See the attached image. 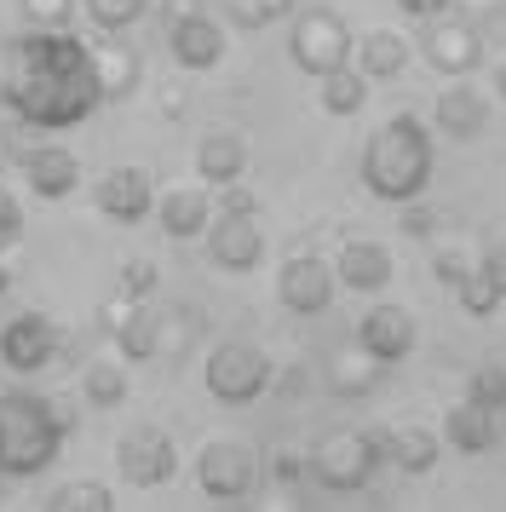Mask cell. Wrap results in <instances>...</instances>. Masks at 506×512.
Returning a JSON list of instances; mask_svg holds the SVG:
<instances>
[{"instance_id": "cell-37", "label": "cell", "mask_w": 506, "mask_h": 512, "mask_svg": "<svg viewBox=\"0 0 506 512\" xmlns=\"http://www.w3.org/2000/svg\"><path fill=\"white\" fill-rule=\"evenodd\" d=\"M219 213H259V196L242 179H230V185H219Z\"/></svg>"}, {"instance_id": "cell-27", "label": "cell", "mask_w": 506, "mask_h": 512, "mask_svg": "<svg viewBox=\"0 0 506 512\" xmlns=\"http://www.w3.org/2000/svg\"><path fill=\"white\" fill-rule=\"evenodd\" d=\"M81 397H87V409H121L127 403V369L121 363H92L81 374Z\"/></svg>"}, {"instance_id": "cell-41", "label": "cell", "mask_w": 506, "mask_h": 512, "mask_svg": "<svg viewBox=\"0 0 506 512\" xmlns=\"http://www.w3.org/2000/svg\"><path fill=\"white\" fill-rule=\"evenodd\" d=\"M449 6H455V0H397V12H403V18H420V24L437 18V12H449Z\"/></svg>"}, {"instance_id": "cell-24", "label": "cell", "mask_w": 506, "mask_h": 512, "mask_svg": "<svg viewBox=\"0 0 506 512\" xmlns=\"http://www.w3.org/2000/svg\"><path fill=\"white\" fill-rule=\"evenodd\" d=\"M437 455H443V438L437 432H426V426H397L386 443V461H397L409 478H420V472H432Z\"/></svg>"}, {"instance_id": "cell-9", "label": "cell", "mask_w": 506, "mask_h": 512, "mask_svg": "<svg viewBox=\"0 0 506 512\" xmlns=\"http://www.w3.org/2000/svg\"><path fill=\"white\" fill-rule=\"evenodd\" d=\"M115 466H121V478L133 489H161V484H173V472H179V449H173L167 432L138 426V432H127L115 443Z\"/></svg>"}, {"instance_id": "cell-44", "label": "cell", "mask_w": 506, "mask_h": 512, "mask_svg": "<svg viewBox=\"0 0 506 512\" xmlns=\"http://www.w3.org/2000/svg\"><path fill=\"white\" fill-rule=\"evenodd\" d=\"M0 294H12V271L6 265H0Z\"/></svg>"}, {"instance_id": "cell-15", "label": "cell", "mask_w": 506, "mask_h": 512, "mask_svg": "<svg viewBox=\"0 0 506 512\" xmlns=\"http://www.w3.org/2000/svg\"><path fill=\"white\" fill-rule=\"evenodd\" d=\"M357 346L386 369V363H403L414 351V317L403 311V305H374V311H363V323H357Z\"/></svg>"}, {"instance_id": "cell-39", "label": "cell", "mask_w": 506, "mask_h": 512, "mask_svg": "<svg viewBox=\"0 0 506 512\" xmlns=\"http://www.w3.org/2000/svg\"><path fill=\"white\" fill-rule=\"evenodd\" d=\"M478 265L489 271V282L501 288V300H506V242H489V254H483Z\"/></svg>"}, {"instance_id": "cell-35", "label": "cell", "mask_w": 506, "mask_h": 512, "mask_svg": "<svg viewBox=\"0 0 506 512\" xmlns=\"http://www.w3.org/2000/svg\"><path fill=\"white\" fill-rule=\"evenodd\" d=\"M156 265H150V259H133V265H127V271H121V294H127V300H150V294H156Z\"/></svg>"}, {"instance_id": "cell-1", "label": "cell", "mask_w": 506, "mask_h": 512, "mask_svg": "<svg viewBox=\"0 0 506 512\" xmlns=\"http://www.w3.org/2000/svg\"><path fill=\"white\" fill-rule=\"evenodd\" d=\"M0 104L12 116L35 121L41 133L81 127L104 104L98 75H92V47H81L64 29L0 41Z\"/></svg>"}, {"instance_id": "cell-33", "label": "cell", "mask_w": 506, "mask_h": 512, "mask_svg": "<svg viewBox=\"0 0 506 512\" xmlns=\"http://www.w3.org/2000/svg\"><path fill=\"white\" fill-rule=\"evenodd\" d=\"M288 6H294V0H230V18L242 29H265V24H276Z\"/></svg>"}, {"instance_id": "cell-10", "label": "cell", "mask_w": 506, "mask_h": 512, "mask_svg": "<svg viewBox=\"0 0 506 512\" xmlns=\"http://www.w3.org/2000/svg\"><path fill=\"white\" fill-rule=\"evenodd\" d=\"M334 288H340V277H334V265L317 259V254H294L276 271V300L288 305L294 317H322V311L334 305Z\"/></svg>"}, {"instance_id": "cell-6", "label": "cell", "mask_w": 506, "mask_h": 512, "mask_svg": "<svg viewBox=\"0 0 506 512\" xmlns=\"http://www.w3.org/2000/svg\"><path fill=\"white\" fill-rule=\"evenodd\" d=\"M351 52H357V35L345 29L340 12H328V6H311V12H299L294 29H288V58H294L305 75H328L351 64Z\"/></svg>"}, {"instance_id": "cell-19", "label": "cell", "mask_w": 506, "mask_h": 512, "mask_svg": "<svg viewBox=\"0 0 506 512\" xmlns=\"http://www.w3.org/2000/svg\"><path fill=\"white\" fill-rule=\"evenodd\" d=\"M334 277H340V288H351V294H380L391 282V254L380 242H345L340 259H334Z\"/></svg>"}, {"instance_id": "cell-12", "label": "cell", "mask_w": 506, "mask_h": 512, "mask_svg": "<svg viewBox=\"0 0 506 512\" xmlns=\"http://www.w3.org/2000/svg\"><path fill=\"white\" fill-rule=\"evenodd\" d=\"M207 259L230 271V277H248L253 265L265 259V231L253 225V213H219L207 225Z\"/></svg>"}, {"instance_id": "cell-2", "label": "cell", "mask_w": 506, "mask_h": 512, "mask_svg": "<svg viewBox=\"0 0 506 512\" xmlns=\"http://www.w3.org/2000/svg\"><path fill=\"white\" fill-rule=\"evenodd\" d=\"M432 133L420 116H391L386 127H374V139L363 144V190L380 202H414L432 185Z\"/></svg>"}, {"instance_id": "cell-31", "label": "cell", "mask_w": 506, "mask_h": 512, "mask_svg": "<svg viewBox=\"0 0 506 512\" xmlns=\"http://www.w3.org/2000/svg\"><path fill=\"white\" fill-rule=\"evenodd\" d=\"M466 397L501 415V409H506V369H501V363H478L472 380H466Z\"/></svg>"}, {"instance_id": "cell-26", "label": "cell", "mask_w": 506, "mask_h": 512, "mask_svg": "<svg viewBox=\"0 0 506 512\" xmlns=\"http://www.w3.org/2000/svg\"><path fill=\"white\" fill-rule=\"evenodd\" d=\"M317 98H322V110H328V116H357V110L368 104V75L351 70V64H340V70L322 75Z\"/></svg>"}, {"instance_id": "cell-8", "label": "cell", "mask_w": 506, "mask_h": 512, "mask_svg": "<svg viewBox=\"0 0 506 512\" xmlns=\"http://www.w3.org/2000/svg\"><path fill=\"white\" fill-rule=\"evenodd\" d=\"M420 52H426V64H432V70H443V75H455V81H466V75L483 64V35H478V24L437 12V18H426Z\"/></svg>"}, {"instance_id": "cell-36", "label": "cell", "mask_w": 506, "mask_h": 512, "mask_svg": "<svg viewBox=\"0 0 506 512\" xmlns=\"http://www.w3.org/2000/svg\"><path fill=\"white\" fill-rule=\"evenodd\" d=\"M18 236H23V208H18V196L0 185V254H6Z\"/></svg>"}, {"instance_id": "cell-17", "label": "cell", "mask_w": 506, "mask_h": 512, "mask_svg": "<svg viewBox=\"0 0 506 512\" xmlns=\"http://www.w3.org/2000/svg\"><path fill=\"white\" fill-rule=\"evenodd\" d=\"M443 438H449V449H455V455H489V449L501 443V415L466 397V403H455V409H449V420H443Z\"/></svg>"}, {"instance_id": "cell-20", "label": "cell", "mask_w": 506, "mask_h": 512, "mask_svg": "<svg viewBox=\"0 0 506 512\" xmlns=\"http://www.w3.org/2000/svg\"><path fill=\"white\" fill-rule=\"evenodd\" d=\"M156 219L173 242L207 236V225H213V196L207 190H167V196H156Z\"/></svg>"}, {"instance_id": "cell-16", "label": "cell", "mask_w": 506, "mask_h": 512, "mask_svg": "<svg viewBox=\"0 0 506 512\" xmlns=\"http://www.w3.org/2000/svg\"><path fill=\"white\" fill-rule=\"evenodd\" d=\"M23 179L41 202H64L69 190L81 185V162L69 156L64 144H35V156L23 162Z\"/></svg>"}, {"instance_id": "cell-30", "label": "cell", "mask_w": 506, "mask_h": 512, "mask_svg": "<svg viewBox=\"0 0 506 512\" xmlns=\"http://www.w3.org/2000/svg\"><path fill=\"white\" fill-rule=\"evenodd\" d=\"M374 369H380V363H374V357L357 346V351H345V357H334L328 380H334V392L351 397V392H368V386H374Z\"/></svg>"}, {"instance_id": "cell-7", "label": "cell", "mask_w": 506, "mask_h": 512, "mask_svg": "<svg viewBox=\"0 0 506 512\" xmlns=\"http://www.w3.org/2000/svg\"><path fill=\"white\" fill-rule=\"evenodd\" d=\"M196 484L213 501H248L259 489V455L236 438H213L202 449V461H196Z\"/></svg>"}, {"instance_id": "cell-23", "label": "cell", "mask_w": 506, "mask_h": 512, "mask_svg": "<svg viewBox=\"0 0 506 512\" xmlns=\"http://www.w3.org/2000/svg\"><path fill=\"white\" fill-rule=\"evenodd\" d=\"M196 173H202L213 190L230 185V179H242V173H248V144H242V133H207V139L196 144Z\"/></svg>"}, {"instance_id": "cell-32", "label": "cell", "mask_w": 506, "mask_h": 512, "mask_svg": "<svg viewBox=\"0 0 506 512\" xmlns=\"http://www.w3.org/2000/svg\"><path fill=\"white\" fill-rule=\"evenodd\" d=\"M150 0H87V12H92V24L98 29H127V24H138V12H144Z\"/></svg>"}, {"instance_id": "cell-18", "label": "cell", "mask_w": 506, "mask_h": 512, "mask_svg": "<svg viewBox=\"0 0 506 512\" xmlns=\"http://www.w3.org/2000/svg\"><path fill=\"white\" fill-rule=\"evenodd\" d=\"M432 121H437V133H449V139L466 144V139H478L483 127H489V98H483L478 87H443Z\"/></svg>"}, {"instance_id": "cell-11", "label": "cell", "mask_w": 506, "mask_h": 512, "mask_svg": "<svg viewBox=\"0 0 506 512\" xmlns=\"http://www.w3.org/2000/svg\"><path fill=\"white\" fill-rule=\"evenodd\" d=\"M0 363L12 374L52 369V363H58V328H52V317H41V311L12 317V323L0 328Z\"/></svg>"}, {"instance_id": "cell-43", "label": "cell", "mask_w": 506, "mask_h": 512, "mask_svg": "<svg viewBox=\"0 0 506 512\" xmlns=\"http://www.w3.org/2000/svg\"><path fill=\"white\" fill-rule=\"evenodd\" d=\"M495 98H506V64H495Z\"/></svg>"}, {"instance_id": "cell-21", "label": "cell", "mask_w": 506, "mask_h": 512, "mask_svg": "<svg viewBox=\"0 0 506 512\" xmlns=\"http://www.w3.org/2000/svg\"><path fill=\"white\" fill-rule=\"evenodd\" d=\"M92 75H98V93L104 104L138 93V52L127 41H92Z\"/></svg>"}, {"instance_id": "cell-29", "label": "cell", "mask_w": 506, "mask_h": 512, "mask_svg": "<svg viewBox=\"0 0 506 512\" xmlns=\"http://www.w3.org/2000/svg\"><path fill=\"white\" fill-rule=\"evenodd\" d=\"M455 294H460V305H466V317H478V323H483V317H495V305H501V288L489 282L483 265H472V271L455 282Z\"/></svg>"}, {"instance_id": "cell-38", "label": "cell", "mask_w": 506, "mask_h": 512, "mask_svg": "<svg viewBox=\"0 0 506 512\" xmlns=\"http://www.w3.org/2000/svg\"><path fill=\"white\" fill-rule=\"evenodd\" d=\"M276 484H288V489H299V478H305V472H311V455H294V449H282V455H276Z\"/></svg>"}, {"instance_id": "cell-5", "label": "cell", "mask_w": 506, "mask_h": 512, "mask_svg": "<svg viewBox=\"0 0 506 512\" xmlns=\"http://www.w3.org/2000/svg\"><path fill=\"white\" fill-rule=\"evenodd\" d=\"M202 380H207V392L219 397V403L242 409V403L271 392V357L253 346V340H219V346L207 351Z\"/></svg>"}, {"instance_id": "cell-4", "label": "cell", "mask_w": 506, "mask_h": 512, "mask_svg": "<svg viewBox=\"0 0 506 512\" xmlns=\"http://www.w3.org/2000/svg\"><path fill=\"white\" fill-rule=\"evenodd\" d=\"M391 432H328V438L311 449V478L334 495H357V489L374 484V472L386 461Z\"/></svg>"}, {"instance_id": "cell-14", "label": "cell", "mask_w": 506, "mask_h": 512, "mask_svg": "<svg viewBox=\"0 0 506 512\" xmlns=\"http://www.w3.org/2000/svg\"><path fill=\"white\" fill-rule=\"evenodd\" d=\"M98 213L115 219V225H138V219H150L156 213V185H150V173L144 167H115L98 179Z\"/></svg>"}, {"instance_id": "cell-28", "label": "cell", "mask_w": 506, "mask_h": 512, "mask_svg": "<svg viewBox=\"0 0 506 512\" xmlns=\"http://www.w3.org/2000/svg\"><path fill=\"white\" fill-rule=\"evenodd\" d=\"M46 512H115V495L92 478H75V484H58L46 495Z\"/></svg>"}, {"instance_id": "cell-3", "label": "cell", "mask_w": 506, "mask_h": 512, "mask_svg": "<svg viewBox=\"0 0 506 512\" xmlns=\"http://www.w3.org/2000/svg\"><path fill=\"white\" fill-rule=\"evenodd\" d=\"M75 432V409L58 397L6 392L0 397V472L6 478H35L58 461V443Z\"/></svg>"}, {"instance_id": "cell-34", "label": "cell", "mask_w": 506, "mask_h": 512, "mask_svg": "<svg viewBox=\"0 0 506 512\" xmlns=\"http://www.w3.org/2000/svg\"><path fill=\"white\" fill-rule=\"evenodd\" d=\"M23 12H29L35 29H64L69 12H75V0H23Z\"/></svg>"}, {"instance_id": "cell-25", "label": "cell", "mask_w": 506, "mask_h": 512, "mask_svg": "<svg viewBox=\"0 0 506 512\" xmlns=\"http://www.w3.org/2000/svg\"><path fill=\"white\" fill-rule=\"evenodd\" d=\"M115 346H121L127 363H150V357H161V317L156 311H144V305H133V311L121 317V328H115Z\"/></svg>"}, {"instance_id": "cell-42", "label": "cell", "mask_w": 506, "mask_h": 512, "mask_svg": "<svg viewBox=\"0 0 506 512\" xmlns=\"http://www.w3.org/2000/svg\"><path fill=\"white\" fill-rule=\"evenodd\" d=\"M466 271H472V265H466V254H455V248H443V254H437V277L449 282V288H455Z\"/></svg>"}, {"instance_id": "cell-13", "label": "cell", "mask_w": 506, "mask_h": 512, "mask_svg": "<svg viewBox=\"0 0 506 512\" xmlns=\"http://www.w3.org/2000/svg\"><path fill=\"white\" fill-rule=\"evenodd\" d=\"M167 47H173V64L179 70H213L225 58V29L196 6L184 18H167Z\"/></svg>"}, {"instance_id": "cell-40", "label": "cell", "mask_w": 506, "mask_h": 512, "mask_svg": "<svg viewBox=\"0 0 506 512\" xmlns=\"http://www.w3.org/2000/svg\"><path fill=\"white\" fill-rule=\"evenodd\" d=\"M397 225H403L409 236H432V213L420 208V196H414V202H403V219H397Z\"/></svg>"}, {"instance_id": "cell-22", "label": "cell", "mask_w": 506, "mask_h": 512, "mask_svg": "<svg viewBox=\"0 0 506 512\" xmlns=\"http://www.w3.org/2000/svg\"><path fill=\"white\" fill-rule=\"evenodd\" d=\"M351 58H357V70H363L368 81H391V75L409 70L414 47H409V35H397V29H368Z\"/></svg>"}]
</instances>
